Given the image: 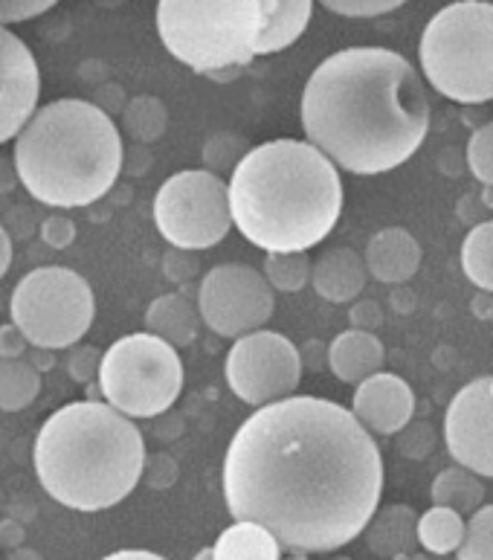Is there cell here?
<instances>
[{
	"label": "cell",
	"instance_id": "10",
	"mask_svg": "<svg viewBox=\"0 0 493 560\" xmlns=\"http://www.w3.org/2000/svg\"><path fill=\"white\" fill-rule=\"evenodd\" d=\"M154 224L180 250L198 253L221 244L233 226L226 180L207 168L172 175L154 195Z\"/></svg>",
	"mask_w": 493,
	"mask_h": 560
},
{
	"label": "cell",
	"instance_id": "29",
	"mask_svg": "<svg viewBox=\"0 0 493 560\" xmlns=\"http://www.w3.org/2000/svg\"><path fill=\"white\" fill-rule=\"evenodd\" d=\"M247 151H250V142L244 140V137L221 131V135H212L210 140L203 142V166L218 177L233 175L235 166L242 163Z\"/></svg>",
	"mask_w": 493,
	"mask_h": 560
},
{
	"label": "cell",
	"instance_id": "8",
	"mask_svg": "<svg viewBox=\"0 0 493 560\" xmlns=\"http://www.w3.org/2000/svg\"><path fill=\"white\" fill-rule=\"evenodd\" d=\"M99 389L105 404L126 419H157L180 398L184 363L175 346L149 331L119 337L102 354Z\"/></svg>",
	"mask_w": 493,
	"mask_h": 560
},
{
	"label": "cell",
	"instance_id": "18",
	"mask_svg": "<svg viewBox=\"0 0 493 560\" xmlns=\"http://www.w3.org/2000/svg\"><path fill=\"white\" fill-rule=\"evenodd\" d=\"M384 343L372 331H366V328L343 331V335H337L328 343V369L343 384H363L366 377L377 375L384 369Z\"/></svg>",
	"mask_w": 493,
	"mask_h": 560
},
{
	"label": "cell",
	"instance_id": "2",
	"mask_svg": "<svg viewBox=\"0 0 493 560\" xmlns=\"http://www.w3.org/2000/svg\"><path fill=\"white\" fill-rule=\"evenodd\" d=\"M300 114L310 145L352 175L403 166L430 135V102L419 70L384 47L328 56L302 91Z\"/></svg>",
	"mask_w": 493,
	"mask_h": 560
},
{
	"label": "cell",
	"instance_id": "24",
	"mask_svg": "<svg viewBox=\"0 0 493 560\" xmlns=\"http://www.w3.org/2000/svg\"><path fill=\"white\" fill-rule=\"evenodd\" d=\"M468 520L456 514L453 509L433 505L419 517V546L430 555H453L459 552L465 540Z\"/></svg>",
	"mask_w": 493,
	"mask_h": 560
},
{
	"label": "cell",
	"instance_id": "32",
	"mask_svg": "<svg viewBox=\"0 0 493 560\" xmlns=\"http://www.w3.org/2000/svg\"><path fill=\"white\" fill-rule=\"evenodd\" d=\"M328 12L343 18H377L386 12H395L407 0H319Z\"/></svg>",
	"mask_w": 493,
	"mask_h": 560
},
{
	"label": "cell",
	"instance_id": "3",
	"mask_svg": "<svg viewBox=\"0 0 493 560\" xmlns=\"http://www.w3.org/2000/svg\"><path fill=\"white\" fill-rule=\"evenodd\" d=\"M233 226L265 253H308L343 215V180L308 140H270L226 180Z\"/></svg>",
	"mask_w": 493,
	"mask_h": 560
},
{
	"label": "cell",
	"instance_id": "37",
	"mask_svg": "<svg viewBox=\"0 0 493 560\" xmlns=\"http://www.w3.org/2000/svg\"><path fill=\"white\" fill-rule=\"evenodd\" d=\"M26 349H30V343H26V337L17 331L15 323L0 326V360L24 358Z\"/></svg>",
	"mask_w": 493,
	"mask_h": 560
},
{
	"label": "cell",
	"instance_id": "6",
	"mask_svg": "<svg viewBox=\"0 0 493 560\" xmlns=\"http://www.w3.org/2000/svg\"><path fill=\"white\" fill-rule=\"evenodd\" d=\"M261 24L259 0H157L163 47L212 79H230L256 59Z\"/></svg>",
	"mask_w": 493,
	"mask_h": 560
},
{
	"label": "cell",
	"instance_id": "25",
	"mask_svg": "<svg viewBox=\"0 0 493 560\" xmlns=\"http://www.w3.org/2000/svg\"><path fill=\"white\" fill-rule=\"evenodd\" d=\"M42 393V372H35L24 358L0 360V410H26Z\"/></svg>",
	"mask_w": 493,
	"mask_h": 560
},
{
	"label": "cell",
	"instance_id": "45",
	"mask_svg": "<svg viewBox=\"0 0 493 560\" xmlns=\"http://www.w3.org/2000/svg\"><path fill=\"white\" fill-rule=\"evenodd\" d=\"M485 201L488 207H493V186H485Z\"/></svg>",
	"mask_w": 493,
	"mask_h": 560
},
{
	"label": "cell",
	"instance_id": "38",
	"mask_svg": "<svg viewBox=\"0 0 493 560\" xmlns=\"http://www.w3.org/2000/svg\"><path fill=\"white\" fill-rule=\"evenodd\" d=\"M24 537L26 532L17 520H3V523H0V549H7V552L21 549V546H24Z\"/></svg>",
	"mask_w": 493,
	"mask_h": 560
},
{
	"label": "cell",
	"instance_id": "28",
	"mask_svg": "<svg viewBox=\"0 0 493 560\" xmlns=\"http://www.w3.org/2000/svg\"><path fill=\"white\" fill-rule=\"evenodd\" d=\"M265 279L273 291L300 293L310 282L308 253H268L265 256Z\"/></svg>",
	"mask_w": 493,
	"mask_h": 560
},
{
	"label": "cell",
	"instance_id": "43",
	"mask_svg": "<svg viewBox=\"0 0 493 560\" xmlns=\"http://www.w3.org/2000/svg\"><path fill=\"white\" fill-rule=\"evenodd\" d=\"M7 560H44V558L35 552V549H26V546H21V549H12V552L7 555Z\"/></svg>",
	"mask_w": 493,
	"mask_h": 560
},
{
	"label": "cell",
	"instance_id": "21",
	"mask_svg": "<svg viewBox=\"0 0 493 560\" xmlns=\"http://www.w3.org/2000/svg\"><path fill=\"white\" fill-rule=\"evenodd\" d=\"M261 3V38L256 56L287 50L308 30L314 0H259Z\"/></svg>",
	"mask_w": 493,
	"mask_h": 560
},
{
	"label": "cell",
	"instance_id": "31",
	"mask_svg": "<svg viewBox=\"0 0 493 560\" xmlns=\"http://www.w3.org/2000/svg\"><path fill=\"white\" fill-rule=\"evenodd\" d=\"M468 166L479 184L493 186V122H485L470 137Z\"/></svg>",
	"mask_w": 493,
	"mask_h": 560
},
{
	"label": "cell",
	"instance_id": "7",
	"mask_svg": "<svg viewBox=\"0 0 493 560\" xmlns=\"http://www.w3.org/2000/svg\"><path fill=\"white\" fill-rule=\"evenodd\" d=\"M419 61L430 88L459 102L493 100V3L456 0L430 18L419 44Z\"/></svg>",
	"mask_w": 493,
	"mask_h": 560
},
{
	"label": "cell",
	"instance_id": "11",
	"mask_svg": "<svg viewBox=\"0 0 493 560\" xmlns=\"http://www.w3.org/2000/svg\"><path fill=\"white\" fill-rule=\"evenodd\" d=\"M226 384L238 401L256 410L284 401L302 381L300 349L279 331H253L238 337L224 360Z\"/></svg>",
	"mask_w": 493,
	"mask_h": 560
},
{
	"label": "cell",
	"instance_id": "22",
	"mask_svg": "<svg viewBox=\"0 0 493 560\" xmlns=\"http://www.w3.org/2000/svg\"><path fill=\"white\" fill-rule=\"evenodd\" d=\"M212 560H282V546L268 528L235 520L212 546Z\"/></svg>",
	"mask_w": 493,
	"mask_h": 560
},
{
	"label": "cell",
	"instance_id": "33",
	"mask_svg": "<svg viewBox=\"0 0 493 560\" xmlns=\"http://www.w3.org/2000/svg\"><path fill=\"white\" fill-rule=\"evenodd\" d=\"M201 273V259L195 250H180V247H172L163 256V277L175 284H189L195 277Z\"/></svg>",
	"mask_w": 493,
	"mask_h": 560
},
{
	"label": "cell",
	"instance_id": "40",
	"mask_svg": "<svg viewBox=\"0 0 493 560\" xmlns=\"http://www.w3.org/2000/svg\"><path fill=\"white\" fill-rule=\"evenodd\" d=\"M17 184H21V180H17L15 160H3V158H0V195L12 192V189H15Z\"/></svg>",
	"mask_w": 493,
	"mask_h": 560
},
{
	"label": "cell",
	"instance_id": "16",
	"mask_svg": "<svg viewBox=\"0 0 493 560\" xmlns=\"http://www.w3.org/2000/svg\"><path fill=\"white\" fill-rule=\"evenodd\" d=\"M363 261H366L368 279L380 284H403L419 273L421 244L401 226H386L372 235Z\"/></svg>",
	"mask_w": 493,
	"mask_h": 560
},
{
	"label": "cell",
	"instance_id": "39",
	"mask_svg": "<svg viewBox=\"0 0 493 560\" xmlns=\"http://www.w3.org/2000/svg\"><path fill=\"white\" fill-rule=\"evenodd\" d=\"M24 360L35 369V372H50V369L56 366V351L38 349V346H33V349H26Z\"/></svg>",
	"mask_w": 493,
	"mask_h": 560
},
{
	"label": "cell",
	"instance_id": "13",
	"mask_svg": "<svg viewBox=\"0 0 493 560\" xmlns=\"http://www.w3.org/2000/svg\"><path fill=\"white\" fill-rule=\"evenodd\" d=\"M444 444L456 465L477 477H493V375L477 377L453 395L444 416Z\"/></svg>",
	"mask_w": 493,
	"mask_h": 560
},
{
	"label": "cell",
	"instance_id": "46",
	"mask_svg": "<svg viewBox=\"0 0 493 560\" xmlns=\"http://www.w3.org/2000/svg\"><path fill=\"white\" fill-rule=\"evenodd\" d=\"M287 560H308V558H287Z\"/></svg>",
	"mask_w": 493,
	"mask_h": 560
},
{
	"label": "cell",
	"instance_id": "14",
	"mask_svg": "<svg viewBox=\"0 0 493 560\" xmlns=\"http://www.w3.org/2000/svg\"><path fill=\"white\" fill-rule=\"evenodd\" d=\"M42 73L24 38L0 26V145L15 140L38 110Z\"/></svg>",
	"mask_w": 493,
	"mask_h": 560
},
{
	"label": "cell",
	"instance_id": "1",
	"mask_svg": "<svg viewBox=\"0 0 493 560\" xmlns=\"http://www.w3.org/2000/svg\"><path fill=\"white\" fill-rule=\"evenodd\" d=\"M384 456L352 410L291 395L235 430L224 459L233 520L256 523L287 552L326 555L363 535L384 493Z\"/></svg>",
	"mask_w": 493,
	"mask_h": 560
},
{
	"label": "cell",
	"instance_id": "41",
	"mask_svg": "<svg viewBox=\"0 0 493 560\" xmlns=\"http://www.w3.org/2000/svg\"><path fill=\"white\" fill-rule=\"evenodd\" d=\"M9 265H12V238H9L7 226L0 221V279L7 277Z\"/></svg>",
	"mask_w": 493,
	"mask_h": 560
},
{
	"label": "cell",
	"instance_id": "30",
	"mask_svg": "<svg viewBox=\"0 0 493 560\" xmlns=\"http://www.w3.org/2000/svg\"><path fill=\"white\" fill-rule=\"evenodd\" d=\"M456 560H493V505L470 514Z\"/></svg>",
	"mask_w": 493,
	"mask_h": 560
},
{
	"label": "cell",
	"instance_id": "34",
	"mask_svg": "<svg viewBox=\"0 0 493 560\" xmlns=\"http://www.w3.org/2000/svg\"><path fill=\"white\" fill-rule=\"evenodd\" d=\"M59 0H0V26L21 24V21L44 15Z\"/></svg>",
	"mask_w": 493,
	"mask_h": 560
},
{
	"label": "cell",
	"instance_id": "5",
	"mask_svg": "<svg viewBox=\"0 0 493 560\" xmlns=\"http://www.w3.org/2000/svg\"><path fill=\"white\" fill-rule=\"evenodd\" d=\"M17 180L35 201L75 210L102 201L126 166L117 122L87 100L44 105L15 137Z\"/></svg>",
	"mask_w": 493,
	"mask_h": 560
},
{
	"label": "cell",
	"instance_id": "15",
	"mask_svg": "<svg viewBox=\"0 0 493 560\" xmlns=\"http://www.w3.org/2000/svg\"><path fill=\"white\" fill-rule=\"evenodd\" d=\"M352 412L372 435H395L410 427L412 412H415V395L403 377L377 372L357 384Z\"/></svg>",
	"mask_w": 493,
	"mask_h": 560
},
{
	"label": "cell",
	"instance_id": "27",
	"mask_svg": "<svg viewBox=\"0 0 493 560\" xmlns=\"http://www.w3.org/2000/svg\"><path fill=\"white\" fill-rule=\"evenodd\" d=\"M168 114L157 96H134L122 108V131L137 142H157L166 135Z\"/></svg>",
	"mask_w": 493,
	"mask_h": 560
},
{
	"label": "cell",
	"instance_id": "20",
	"mask_svg": "<svg viewBox=\"0 0 493 560\" xmlns=\"http://www.w3.org/2000/svg\"><path fill=\"white\" fill-rule=\"evenodd\" d=\"M145 331L160 337L163 343L186 349L198 340L201 331V311L198 302H192L186 293H163L151 302L145 311Z\"/></svg>",
	"mask_w": 493,
	"mask_h": 560
},
{
	"label": "cell",
	"instance_id": "23",
	"mask_svg": "<svg viewBox=\"0 0 493 560\" xmlns=\"http://www.w3.org/2000/svg\"><path fill=\"white\" fill-rule=\"evenodd\" d=\"M482 502H485V486H482V477H477L473 470L453 465L433 479V505L453 509L461 517L465 514L470 517L473 511L482 509Z\"/></svg>",
	"mask_w": 493,
	"mask_h": 560
},
{
	"label": "cell",
	"instance_id": "36",
	"mask_svg": "<svg viewBox=\"0 0 493 560\" xmlns=\"http://www.w3.org/2000/svg\"><path fill=\"white\" fill-rule=\"evenodd\" d=\"M42 242L52 247V250H68L70 244L75 242V224L68 215H61V212L47 215L42 221Z\"/></svg>",
	"mask_w": 493,
	"mask_h": 560
},
{
	"label": "cell",
	"instance_id": "35",
	"mask_svg": "<svg viewBox=\"0 0 493 560\" xmlns=\"http://www.w3.org/2000/svg\"><path fill=\"white\" fill-rule=\"evenodd\" d=\"M102 354L93 346H79V349H70L68 358V375L79 384H91L93 377H99Z\"/></svg>",
	"mask_w": 493,
	"mask_h": 560
},
{
	"label": "cell",
	"instance_id": "44",
	"mask_svg": "<svg viewBox=\"0 0 493 560\" xmlns=\"http://www.w3.org/2000/svg\"><path fill=\"white\" fill-rule=\"evenodd\" d=\"M192 560H212V549H201V552L195 555Z\"/></svg>",
	"mask_w": 493,
	"mask_h": 560
},
{
	"label": "cell",
	"instance_id": "4",
	"mask_svg": "<svg viewBox=\"0 0 493 560\" xmlns=\"http://www.w3.org/2000/svg\"><path fill=\"white\" fill-rule=\"evenodd\" d=\"M142 468V433L105 401L61 407L44 421L35 439L38 482L64 509H114L140 486Z\"/></svg>",
	"mask_w": 493,
	"mask_h": 560
},
{
	"label": "cell",
	"instance_id": "12",
	"mask_svg": "<svg viewBox=\"0 0 493 560\" xmlns=\"http://www.w3.org/2000/svg\"><path fill=\"white\" fill-rule=\"evenodd\" d=\"M198 311L201 323L218 337L238 340L244 335L261 331L277 308V296L265 273L250 265H218L198 288Z\"/></svg>",
	"mask_w": 493,
	"mask_h": 560
},
{
	"label": "cell",
	"instance_id": "19",
	"mask_svg": "<svg viewBox=\"0 0 493 560\" xmlns=\"http://www.w3.org/2000/svg\"><path fill=\"white\" fill-rule=\"evenodd\" d=\"M366 544L380 560L410 558L412 549L419 546V514L410 505H386L377 509L368 520Z\"/></svg>",
	"mask_w": 493,
	"mask_h": 560
},
{
	"label": "cell",
	"instance_id": "26",
	"mask_svg": "<svg viewBox=\"0 0 493 560\" xmlns=\"http://www.w3.org/2000/svg\"><path fill=\"white\" fill-rule=\"evenodd\" d=\"M461 270L470 282L493 293V221H482L461 244Z\"/></svg>",
	"mask_w": 493,
	"mask_h": 560
},
{
	"label": "cell",
	"instance_id": "42",
	"mask_svg": "<svg viewBox=\"0 0 493 560\" xmlns=\"http://www.w3.org/2000/svg\"><path fill=\"white\" fill-rule=\"evenodd\" d=\"M102 560H166L157 552H145V549H122V552H114Z\"/></svg>",
	"mask_w": 493,
	"mask_h": 560
},
{
	"label": "cell",
	"instance_id": "9",
	"mask_svg": "<svg viewBox=\"0 0 493 560\" xmlns=\"http://www.w3.org/2000/svg\"><path fill=\"white\" fill-rule=\"evenodd\" d=\"M12 323L38 349H73L96 319L93 288L61 265L30 270L12 291Z\"/></svg>",
	"mask_w": 493,
	"mask_h": 560
},
{
	"label": "cell",
	"instance_id": "17",
	"mask_svg": "<svg viewBox=\"0 0 493 560\" xmlns=\"http://www.w3.org/2000/svg\"><path fill=\"white\" fill-rule=\"evenodd\" d=\"M310 282L326 302L345 305V302L357 300L366 288V261L352 247H331L317 256V261H310Z\"/></svg>",
	"mask_w": 493,
	"mask_h": 560
}]
</instances>
